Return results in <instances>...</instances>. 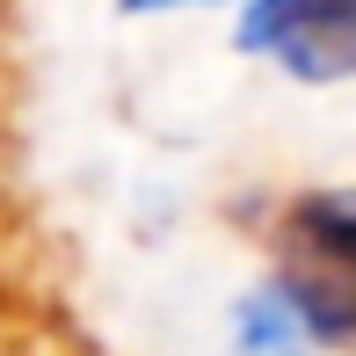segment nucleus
<instances>
[{"label": "nucleus", "instance_id": "f257e3e1", "mask_svg": "<svg viewBox=\"0 0 356 356\" xmlns=\"http://www.w3.org/2000/svg\"><path fill=\"white\" fill-rule=\"evenodd\" d=\"M233 51L269 58L298 88L356 80V0H240Z\"/></svg>", "mask_w": 356, "mask_h": 356}, {"label": "nucleus", "instance_id": "f03ea898", "mask_svg": "<svg viewBox=\"0 0 356 356\" xmlns=\"http://www.w3.org/2000/svg\"><path fill=\"white\" fill-rule=\"evenodd\" d=\"M233 349L240 356H320L327 334L313 327L298 284H291V277H269L262 291H248V298L233 305Z\"/></svg>", "mask_w": 356, "mask_h": 356}, {"label": "nucleus", "instance_id": "7ed1b4c3", "mask_svg": "<svg viewBox=\"0 0 356 356\" xmlns=\"http://www.w3.org/2000/svg\"><path fill=\"white\" fill-rule=\"evenodd\" d=\"M291 240L305 248L313 269H334L356 284V189H313L291 211Z\"/></svg>", "mask_w": 356, "mask_h": 356}, {"label": "nucleus", "instance_id": "20e7f679", "mask_svg": "<svg viewBox=\"0 0 356 356\" xmlns=\"http://www.w3.org/2000/svg\"><path fill=\"white\" fill-rule=\"evenodd\" d=\"M175 8H211V0H117V15H175Z\"/></svg>", "mask_w": 356, "mask_h": 356}]
</instances>
